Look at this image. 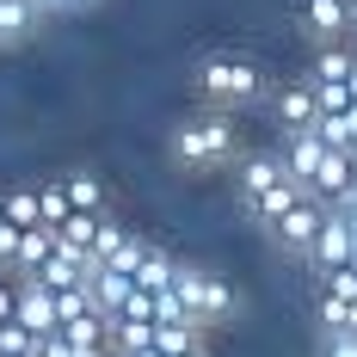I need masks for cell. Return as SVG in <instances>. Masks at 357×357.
Segmentation results:
<instances>
[{
	"label": "cell",
	"instance_id": "cell-31",
	"mask_svg": "<svg viewBox=\"0 0 357 357\" xmlns=\"http://www.w3.org/2000/svg\"><path fill=\"white\" fill-rule=\"evenodd\" d=\"M0 222H6V191H0Z\"/></svg>",
	"mask_w": 357,
	"mask_h": 357
},
{
	"label": "cell",
	"instance_id": "cell-19",
	"mask_svg": "<svg viewBox=\"0 0 357 357\" xmlns=\"http://www.w3.org/2000/svg\"><path fill=\"white\" fill-rule=\"evenodd\" d=\"M62 185H68V204L74 210H105V185H99V173H62Z\"/></svg>",
	"mask_w": 357,
	"mask_h": 357
},
{
	"label": "cell",
	"instance_id": "cell-17",
	"mask_svg": "<svg viewBox=\"0 0 357 357\" xmlns=\"http://www.w3.org/2000/svg\"><path fill=\"white\" fill-rule=\"evenodd\" d=\"M37 19H43V6H37V0H0V43H19Z\"/></svg>",
	"mask_w": 357,
	"mask_h": 357
},
{
	"label": "cell",
	"instance_id": "cell-3",
	"mask_svg": "<svg viewBox=\"0 0 357 357\" xmlns=\"http://www.w3.org/2000/svg\"><path fill=\"white\" fill-rule=\"evenodd\" d=\"M197 86H204V99L222 105V111L265 99V74H259V62H247V56H210V62L197 68Z\"/></svg>",
	"mask_w": 357,
	"mask_h": 357
},
{
	"label": "cell",
	"instance_id": "cell-8",
	"mask_svg": "<svg viewBox=\"0 0 357 357\" xmlns=\"http://www.w3.org/2000/svg\"><path fill=\"white\" fill-rule=\"evenodd\" d=\"M308 191H314L321 204H345L357 191V154L351 148H326V160H321V173L308 178Z\"/></svg>",
	"mask_w": 357,
	"mask_h": 357
},
{
	"label": "cell",
	"instance_id": "cell-30",
	"mask_svg": "<svg viewBox=\"0 0 357 357\" xmlns=\"http://www.w3.org/2000/svg\"><path fill=\"white\" fill-rule=\"evenodd\" d=\"M130 357H167V351H160V345H142V351H130Z\"/></svg>",
	"mask_w": 357,
	"mask_h": 357
},
{
	"label": "cell",
	"instance_id": "cell-11",
	"mask_svg": "<svg viewBox=\"0 0 357 357\" xmlns=\"http://www.w3.org/2000/svg\"><path fill=\"white\" fill-rule=\"evenodd\" d=\"M326 148H333V142H326V136L314 130V123H308V130H284V167H289L296 178H302V185H308V178L321 173Z\"/></svg>",
	"mask_w": 357,
	"mask_h": 357
},
{
	"label": "cell",
	"instance_id": "cell-21",
	"mask_svg": "<svg viewBox=\"0 0 357 357\" xmlns=\"http://www.w3.org/2000/svg\"><path fill=\"white\" fill-rule=\"evenodd\" d=\"M6 222H13V228H37V222H43L37 185H13V191H6Z\"/></svg>",
	"mask_w": 357,
	"mask_h": 357
},
{
	"label": "cell",
	"instance_id": "cell-1",
	"mask_svg": "<svg viewBox=\"0 0 357 357\" xmlns=\"http://www.w3.org/2000/svg\"><path fill=\"white\" fill-rule=\"evenodd\" d=\"M234 148H241V136H234V117H228L222 105L185 117L173 136H167V154H173L185 173H210V167H222V160H234Z\"/></svg>",
	"mask_w": 357,
	"mask_h": 357
},
{
	"label": "cell",
	"instance_id": "cell-18",
	"mask_svg": "<svg viewBox=\"0 0 357 357\" xmlns=\"http://www.w3.org/2000/svg\"><path fill=\"white\" fill-rule=\"evenodd\" d=\"M197 333H204L197 321H160L154 326V345L167 357H185V351H197Z\"/></svg>",
	"mask_w": 357,
	"mask_h": 357
},
{
	"label": "cell",
	"instance_id": "cell-16",
	"mask_svg": "<svg viewBox=\"0 0 357 357\" xmlns=\"http://www.w3.org/2000/svg\"><path fill=\"white\" fill-rule=\"evenodd\" d=\"M99 228H105V210H68V215H62V228H56V234H62L68 247L93 252V241H99Z\"/></svg>",
	"mask_w": 357,
	"mask_h": 357
},
{
	"label": "cell",
	"instance_id": "cell-5",
	"mask_svg": "<svg viewBox=\"0 0 357 357\" xmlns=\"http://www.w3.org/2000/svg\"><path fill=\"white\" fill-rule=\"evenodd\" d=\"M321 222H326V204L314 197V191H302V197H296V204L271 222V241H278L284 252H296V259H308L314 234H321Z\"/></svg>",
	"mask_w": 357,
	"mask_h": 357
},
{
	"label": "cell",
	"instance_id": "cell-13",
	"mask_svg": "<svg viewBox=\"0 0 357 357\" xmlns=\"http://www.w3.org/2000/svg\"><path fill=\"white\" fill-rule=\"evenodd\" d=\"M351 68H357L351 43H321L314 62H308V80H314V86H351Z\"/></svg>",
	"mask_w": 357,
	"mask_h": 357
},
{
	"label": "cell",
	"instance_id": "cell-15",
	"mask_svg": "<svg viewBox=\"0 0 357 357\" xmlns=\"http://www.w3.org/2000/svg\"><path fill=\"white\" fill-rule=\"evenodd\" d=\"M86 284H93V296H99V308H105V314H117V308L136 296V278H130V271H117V265H93V278H86Z\"/></svg>",
	"mask_w": 357,
	"mask_h": 357
},
{
	"label": "cell",
	"instance_id": "cell-24",
	"mask_svg": "<svg viewBox=\"0 0 357 357\" xmlns=\"http://www.w3.org/2000/svg\"><path fill=\"white\" fill-rule=\"evenodd\" d=\"M142 259H148V241L123 228V241H117V252H111L105 265H117V271H130V278H136V265H142Z\"/></svg>",
	"mask_w": 357,
	"mask_h": 357
},
{
	"label": "cell",
	"instance_id": "cell-14",
	"mask_svg": "<svg viewBox=\"0 0 357 357\" xmlns=\"http://www.w3.org/2000/svg\"><path fill=\"white\" fill-rule=\"evenodd\" d=\"M56 241H62V234H56L50 222H37V228H25V234H19V259H13V278H31L37 265H43L50 252H56Z\"/></svg>",
	"mask_w": 357,
	"mask_h": 357
},
{
	"label": "cell",
	"instance_id": "cell-9",
	"mask_svg": "<svg viewBox=\"0 0 357 357\" xmlns=\"http://www.w3.org/2000/svg\"><path fill=\"white\" fill-rule=\"evenodd\" d=\"M93 265H99L93 252H80V247H68V241H56V252L37 265L31 278H37V284H50V289H74V284H86V278H93Z\"/></svg>",
	"mask_w": 357,
	"mask_h": 357
},
{
	"label": "cell",
	"instance_id": "cell-12",
	"mask_svg": "<svg viewBox=\"0 0 357 357\" xmlns=\"http://www.w3.org/2000/svg\"><path fill=\"white\" fill-rule=\"evenodd\" d=\"M314 117H321V93H314L308 74L289 80V86H278V123H284V130H308Z\"/></svg>",
	"mask_w": 357,
	"mask_h": 357
},
{
	"label": "cell",
	"instance_id": "cell-2",
	"mask_svg": "<svg viewBox=\"0 0 357 357\" xmlns=\"http://www.w3.org/2000/svg\"><path fill=\"white\" fill-rule=\"evenodd\" d=\"M302 191H308V185L284 167V154H247V160H241V204H247V215L259 228H271Z\"/></svg>",
	"mask_w": 357,
	"mask_h": 357
},
{
	"label": "cell",
	"instance_id": "cell-28",
	"mask_svg": "<svg viewBox=\"0 0 357 357\" xmlns=\"http://www.w3.org/2000/svg\"><path fill=\"white\" fill-rule=\"evenodd\" d=\"M13 302H19V284L0 278V321H13Z\"/></svg>",
	"mask_w": 357,
	"mask_h": 357
},
{
	"label": "cell",
	"instance_id": "cell-32",
	"mask_svg": "<svg viewBox=\"0 0 357 357\" xmlns=\"http://www.w3.org/2000/svg\"><path fill=\"white\" fill-rule=\"evenodd\" d=\"M351 99H357V68H351Z\"/></svg>",
	"mask_w": 357,
	"mask_h": 357
},
{
	"label": "cell",
	"instance_id": "cell-22",
	"mask_svg": "<svg viewBox=\"0 0 357 357\" xmlns=\"http://www.w3.org/2000/svg\"><path fill=\"white\" fill-rule=\"evenodd\" d=\"M173 271H178V259H167V252H160V247H148V259H142V265H136V284H142V289H154V296H160V289L173 284Z\"/></svg>",
	"mask_w": 357,
	"mask_h": 357
},
{
	"label": "cell",
	"instance_id": "cell-29",
	"mask_svg": "<svg viewBox=\"0 0 357 357\" xmlns=\"http://www.w3.org/2000/svg\"><path fill=\"white\" fill-rule=\"evenodd\" d=\"M37 6H43V13H68V0H37Z\"/></svg>",
	"mask_w": 357,
	"mask_h": 357
},
{
	"label": "cell",
	"instance_id": "cell-7",
	"mask_svg": "<svg viewBox=\"0 0 357 357\" xmlns=\"http://www.w3.org/2000/svg\"><path fill=\"white\" fill-rule=\"evenodd\" d=\"M13 321H25L37 339L62 333V314H56V289L37 284V278H19V302H13Z\"/></svg>",
	"mask_w": 357,
	"mask_h": 357
},
{
	"label": "cell",
	"instance_id": "cell-33",
	"mask_svg": "<svg viewBox=\"0 0 357 357\" xmlns=\"http://www.w3.org/2000/svg\"><path fill=\"white\" fill-rule=\"evenodd\" d=\"M185 357H204V345H197V351H185Z\"/></svg>",
	"mask_w": 357,
	"mask_h": 357
},
{
	"label": "cell",
	"instance_id": "cell-10",
	"mask_svg": "<svg viewBox=\"0 0 357 357\" xmlns=\"http://www.w3.org/2000/svg\"><path fill=\"white\" fill-rule=\"evenodd\" d=\"M302 25L314 43H345V31L357 25V6L351 0H302Z\"/></svg>",
	"mask_w": 357,
	"mask_h": 357
},
{
	"label": "cell",
	"instance_id": "cell-26",
	"mask_svg": "<svg viewBox=\"0 0 357 357\" xmlns=\"http://www.w3.org/2000/svg\"><path fill=\"white\" fill-rule=\"evenodd\" d=\"M19 234H25V228L0 222V271H13V259H19Z\"/></svg>",
	"mask_w": 357,
	"mask_h": 357
},
{
	"label": "cell",
	"instance_id": "cell-27",
	"mask_svg": "<svg viewBox=\"0 0 357 357\" xmlns=\"http://www.w3.org/2000/svg\"><path fill=\"white\" fill-rule=\"evenodd\" d=\"M321 357H357V333H326Z\"/></svg>",
	"mask_w": 357,
	"mask_h": 357
},
{
	"label": "cell",
	"instance_id": "cell-25",
	"mask_svg": "<svg viewBox=\"0 0 357 357\" xmlns=\"http://www.w3.org/2000/svg\"><path fill=\"white\" fill-rule=\"evenodd\" d=\"M37 345V333L25 321H0V357H25Z\"/></svg>",
	"mask_w": 357,
	"mask_h": 357
},
{
	"label": "cell",
	"instance_id": "cell-4",
	"mask_svg": "<svg viewBox=\"0 0 357 357\" xmlns=\"http://www.w3.org/2000/svg\"><path fill=\"white\" fill-rule=\"evenodd\" d=\"M173 289L191 302V321H197V326H215V321H228V314L241 308L234 284L215 278V271H204V265H178V271H173Z\"/></svg>",
	"mask_w": 357,
	"mask_h": 357
},
{
	"label": "cell",
	"instance_id": "cell-6",
	"mask_svg": "<svg viewBox=\"0 0 357 357\" xmlns=\"http://www.w3.org/2000/svg\"><path fill=\"white\" fill-rule=\"evenodd\" d=\"M351 259H357V228L345 222V210L326 204V222H321V234H314V247H308V265L333 271V265H351Z\"/></svg>",
	"mask_w": 357,
	"mask_h": 357
},
{
	"label": "cell",
	"instance_id": "cell-20",
	"mask_svg": "<svg viewBox=\"0 0 357 357\" xmlns=\"http://www.w3.org/2000/svg\"><path fill=\"white\" fill-rule=\"evenodd\" d=\"M154 326L160 321H111V351L130 357V351H142V345H154Z\"/></svg>",
	"mask_w": 357,
	"mask_h": 357
},
{
	"label": "cell",
	"instance_id": "cell-23",
	"mask_svg": "<svg viewBox=\"0 0 357 357\" xmlns=\"http://www.w3.org/2000/svg\"><path fill=\"white\" fill-rule=\"evenodd\" d=\"M37 210H43V222H50V228H62V215L74 210V204H68V185H62V178L37 185Z\"/></svg>",
	"mask_w": 357,
	"mask_h": 357
}]
</instances>
